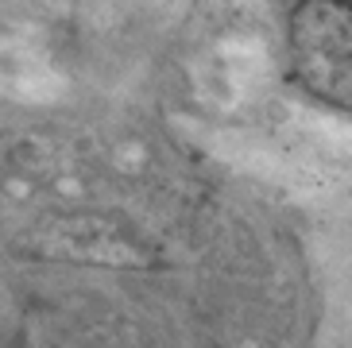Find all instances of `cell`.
<instances>
[{"instance_id": "obj_1", "label": "cell", "mask_w": 352, "mask_h": 348, "mask_svg": "<svg viewBox=\"0 0 352 348\" xmlns=\"http://www.w3.org/2000/svg\"><path fill=\"white\" fill-rule=\"evenodd\" d=\"M290 58L314 93L352 109V0H298L290 12Z\"/></svg>"}]
</instances>
